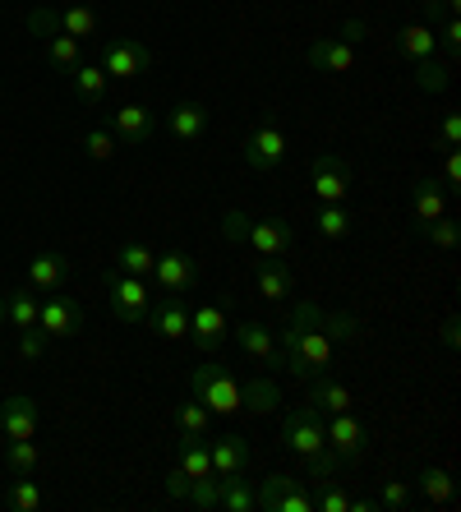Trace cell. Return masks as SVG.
<instances>
[{"mask_svg": "<svg viewBox=\"0 0 461 512\" xmlns=\"http://www.w3.org/2000/svg\"><path fill=\"white\" fill-rule=\"evenodd\" d=\"M314 231L323 240H346L355 231V213L346 203H319V213H314Z\"/></svg>", "mask_w": 461, "mask_h": 512, "instance_id": "obj_26", "label": "cell"}, {"mask_svg": "<svg viewBox=\"0 0 461 512\" xmlns=\"http://www.w3.org/2000/svg\"><path fill=\"white\" fill-rule=\"evenodd\" d=\"M37 314H42V300H37L33 286H19L5 296V323H10L14 333H24V328H37Z\"/></svg>", "mask_w": 461, "mask_h": 512, "instance_id": "obj_23", "label": "cell"}, {"mask_svg": "<svg viewBox=\"0 0 461 512\" xmlns=\"http://www.w3.org/2000/svg\"><path fill=\"white\" fill-rule=\"evenodd\" d=\"M411 503V485L406 480H388L379 494V512H392V508H406Z\"/></svg>", "mask_w": 461, "mask_h": 512, "instance_id": "obj_46", "label": "cell"}, {"mask_svg": "<svg viewBox=\"0 0 461 512\" xmlns=\"http://www.w3.org/2000/svg\"><path fill=\"white\" fill-rule=\"evenodd\" d=\"M162 125L176 143H199L203 134H208V107H203V102H176V107L162 116Z\"/></svg>", "mask_w": 461, "mask_h": 512, "instance_id": "obj_18", "label": "cell"}, {"mask_svg": "<svg viewBox=\"0 0 461 512\" xmlns=\"http://www.w3.org/2000/svg\"><path fill=\"white\" fill-rule=\"evenodd\" d=\"M323 333L332 337V346L337 342H360V337H365V323L355 319V314H328L323 310Z\"/></svg>", "mask_w": 461, "mask_h": 512, "instance_id": "obj_39", "label": "cell"}, {"mask_svg": "<svg viewBox=\"0 0 461 512\" xmlns=\"http://www.w3.org/2000/svg\"><path fill=\"white\" fill-rule=\"evenodd\" d=\"M83 153L93 157V162H111V157L120 153V148H116V134H107L102 125H97V130H88V134H83Z\"/></svg>", "mask_w": 461, "mask_h": 512, "instance_id": "obj_42", "label": "cell"}, {"mask_svg": "<svg viewBox=\"0 0 461 512\" xmlns=\"http://www.w3.org/2000/svg\"><path fill=\"white\" fill-rule=\"evenodd\" d=\"M28 33L33 37L60 33V10H51V5H33V10H28Z\"/></svg>", "mask_w": 461, "mask_h": 512, "instance_id": "obj_43", "label": "cell"}, {"mask_svg": "<svg viewBox=\"0 0 461 512\" xmlns=\"http://www.w3.org/2000/svg\"><path fill=\"white\" fill-rule=\"evenodd\" d=\"M190 388H194V402H203L213 416H236V411H245V393H240L236 374L226 370V365H217V360H208V365H199V370L190 374Z\"/></svg>", "mask_w": 461, "mask_h": 512, "instance_id": "obj_3", "label": "cell"}, {"mask_svg": "<svg viewBox=\"0 0 461 512\" xmlns=\"http://www.w3.org/2000/svg\"><path fill=\"white\" fill-rule=\"evenodd\" d=\"M420 494H425L429 503H452V494H457V480H452L443 466H425V471H420Z\"/></svg>", "mask_w": 461, "mask_h": 512, "instance_id": "obj_34", "label": "cell"}, {"mask_svg": "<svg viewBox=\"0 0 461 512\" xmlns=\"http://www.w3.org/2000/svg\"><path fill=\"white\" fill-rule=\"evenodd\" d=\"M65 273H70L65 254L47 250V254H37V259L28 263V286H33L37 296H51V291H60V286H65Z\"/></svg>", "mask_w": 461, "mask_h": 512, "instance_id": "obj_22", "label": "cell"}, {"mask_svg": "<svg viewBox=\"0 0 461 512\" xmlns=\"http://www.w3.org/2000/svg\"><path fill=\"white\" fill-rule=\"evenodd\" d=\"M254 286H259L263 300L282 305V300H291V291H296V273L286 268V259H268V254H259V259H254Z\"/></svg>", "mask_w": 461, "mask_h": 512, "instance_id": "obj_15", "label": "cell"}, {"mask_svg": "<svg viewBox=\"0 0 461 512\" xmlns=\"http://www.w3.org/2000/svg\"><path fill=\"white\" fill-rule=\"evenodd\" d=\"M208 453H213V471L217 476H245L249 471V439H240V434H222V439L208 443Z\"/></svg>", "mask_w": 461, "mask_h": 512, "instance_id": "obj_20", "label": "cell"}, {"mask_svg": "<svg viewBox=\"0 0 461 512\" xmlns=\"http://www.w3.org/2000/svg\"><path fill=\"white\" fill-rule=\"evenodd\" d=\"M236 346L245 351L249 360H259V365H272V370H282V351H277V333H268V323L259 319H240L231 328Z\"/></svg>", "mask_w": 461, "mask_h": 512, "instance_id": "obj_13", "label": "cell"}, {"mask_svg": "<svg viewBox=\"0 0 461 512\" xmlns=\"http://www.w3.org/2000/svg\"><path fill=\"white\" fill-rule=\"evenodd\" d=\"M415 236L425 240V245H434V250H457V222H452L448 213L434 217V222H415Z\"/></svg>", "mask_w": 461, "mask_h": 512, "instance_id": "obj_32", "label": "cell"}, {"mask_svg": "<svg viewBox=\"0 0 461 512\" xmlns=\"http://www.w3.org/2000/svg\"><path fill=\"white\" fill-rule=\"evenodd\" d=\"M42 453H37L33 439H5V466H10L14 476H33Z\"/></svg>", "mask_w": 461, "mask_h": 512, "instance_id": "obj_33", "label": "cell"}, {"mask_svg": "<svg viewBox=\"0 0 461 512\" xmlns=\"http://www.w3.org/2000/svg\"><path fill=\"white\" fill-rule=\"evenodd\" d=\"M60 33L74 37V42H83V37L102 33V19H97L93 5H65V10H60Z\"/></svg>", "mask_w": 461, "mask_h": 512, "instance_id": "obj_27", "label": "cell"}, {"mask_svg": "<svg viewBox=\"0 0 461 512\" xmlns=\"http://www.w3.org/2000/svg\"><path fill=\"white\" fill-rule=\"evenodd\" d=\"M365 33H369V24H360V19H351V24L342 28V37L351 42V47H355V42H365Z\"/></svg>", "mask_w": 461, "mask_h": 512, "instance_id": "obj_52", "label": "cell"}, {"mask_svg": "<svg viewBox=\"0 0 461 512\" xmlns=\"http://www.w3.org/2000/svg\"><path fill=\"white\" fill-rule=\"evenodd\" d=\"M397 47H402V56L415 65V60L434 56L438 37H434V28H429V24H411V28H402V33H397Z\"/></svg>", "mask_w": 461, "mask_h": 512, "instance_id": "obj_29", "label": "cell"}, {"mask_svg": "<svg viewBox=\"0 0 461 512\" xmlns=\"http://www.w3.org/2000/svg\"><path fill=\"white\" fill-rule=\"evenodd\" d=\"M438 342H443V346H457V319L443 323V333H438Z\"/></svg>", "mask_w": 461, "mask_h": 512, "instance_id": "obj_53", "label": "cell"}, {"mask_svg": "<svg viewBox=\"0 0 461 512\" xmlns=\"http://www.w3.org/2000/svg\"><path fill=\"white\" fill-rule=\"evenodd\" d=\"M47 342H51V337L42 333V328H24V333H19V356H24V360H37L42 351H47Z\"/></svg>", "mask_w": 461, "mask_h": 512, "instance_id": "obj_48", "label": "cell"}, {"mask_svg": "<svg viewBox=\"0 0 461 512\" xmlns=\"http://www.w3.org/2000/svg\"><path fill=\"white\" fill-rule=\"evenodd\" d=\"M434 37H438V47L448 51L452 60L461 56V19H457V14H448V19H443V28H434Z\"/></svg>", "mask_w": 461, "mask_h": 512, "instance_id": "obj_45", "label": "cell"}, {"mask_svg": "<svg viewBox=\"0 0 461 512\" xmlns=\"http://www.w3.org/2000/svg\"><path fill=\"white\" fill-rule=\"evenodd\" d=\"M300 480L296 476H282V471H272L268 480H263L259 489H254V508H263V512H277L282 508V499L286 494H291V489H296Z\"/></svg>", "mask_w": 461, "mask_h": 512, "instance_id": "obj_31", "label": "cell"}, {"mask_svg": "<svg viewBox=\"0 0 461 512\" xmlns=\"http://www.w3.org/2000/svg\"><path fill=\"white\" fill-rule=\"evenodd\" d=\"M323 434H328V448L342 462H360L369 448V425L365 420H355V411H337V416L323 420Z\"/></svg>", "mask_w": 461, "mask_h": 512, "instance_id": "obj_6", "label": "cell"}, {"mask_svg": "<svg viewBox=\"0 0 461 512\" xmlns=\"http://www.w3.org/2000/svg\"><path fill=\"white\" fill-rule=\"evenodd\" d=\"M111 125H116V139L120 143L139 148V143H148L157 134V111H148L143 102H125L120 111H111Z\"/></svg>", "mask_w": 461, "mask_h": 512, "instance_id": "obj_16", "label": "cell"}, {"mask_svg": "<svg viewBox=\"0 0 461 512\" xmlns=\"http://www.w3.org/2000/svg\"><path fill=\"white\" fill-rule=\"evenodd\" d=\"M5 508H14V512H42V508H47V494H42V485H37L33 476H14V485L5 489Z\"/></svg>", "mask_w": 461, "mask_h": 512, "instance_id": "obj_28", "label": "cell"}, {"mask_svg": "<svg viewBox=\"0 0 461 512\" xmlns=\"http://www.w3.org/2000/svg\"><path fill=\"white\" fill-rule=\"evenodd\" d=\"M37 402L33 397H5L0 402V434L5 439H33L37 434Z\"/></svg>", "mask_w": 461, "mask_h": 512, "instance_id": "obj_19", "label": "cell"}, {"mask_svg": "<svg viewBox=\"0 0 461 512\" xmlns=\"http://www.w3.org/2000/svg\"><path fill=\"white\" fill-rule=\"evenodd\" d=\"M346 512H379V499H351Z\"/></svg>", "mask_w": 461, "mask_h": 512, "instance_id": "obj_54", "label": "cell"}, {"mask_svg": "<svg viewBox=\"0 0 461 512\" xmlns=\"http://www.w3.org/2000/svg\"><path fill=\"white\" fill-rule=\"evenodd\" d=\"M305 65L309 70H323V74H351L355 70V47L346 42V37H319V42L305 51Z\"/></svg>", "mask_w": 461, "mask_h": 512, "instance_id": "obj_17", "label": "cell"}, {"mask_svg": "<svg viewBox=\"0 0 461 512\" xmlns=\"http://www.w3.org/2000/svg\"><path fill=\"white\" fill-rule=\"evenodd\" d=\"M0 328H5V296H0Z\"/></svg>", "mask_w": 461, "mask_h": 512, "instance_id": "obj_55", "label": "cell"}, {"mask_svg": "<svg viewBox=\"0 0 461 512\" xmlns=\"http://www.w3.org/2000/svg\"><path fill=\"white\" fill-rule=\"evenodd\" d=\"M240 393H245V411H254V416H268L272 406H282V393H277L268 379H254L249 388L240 383Z\"/></svg>", "mask_w": 461, "mask_h": 512, "instance_id": "obj_37", "label": "cell"}, {"mask_svg": "<svg viewBox=\"0 0 461 512\" xmlns=\"http://www.w3.org/2000/svg\"><path fill=\"white\" fill-rule=\"evenodd\" d=\"M277 351H282V370H291L305 383L332 365V337L323 333V310L314 300H291Z\"/></svg>", "mask_w": 461, "mask_h": 512, "instance_id": "obj_1", "label": "cell"}, {"mask_svg": "<svg viewBox=\"0 0 461 512\" xmlns=\"http://www.w3.org/2000/svg\"><path fill=\"white\" fill-rule=\"evenodd\" d=\"M107 300H111V314H116L120 323H134V328H139L148 305H153V291H148L143 277H130L116 268V273H107Z\"/></svg>", "mask_w": 461, "mask_h": 512, "instance_id": "obj_4", "label": "cell"}, {"mask_svg": "<svg viewBox=\"0 0 461 512\" xmlns=\"http://www.w3.org/2000/svg\"><path fill=\"white\" fill-rule=\"evenodd\" d=\"M457 143H461V116L448 111V116H443V148H457Z\"/></svg>", "mask_w": 461, "mask_h": 512, "instance_id": "obj_51", "label": "cell"}, {"mask_svg": "<svg viewBox=\"0 0 461 512\" xmlns=\"http://www.w3.org/2000/svg\"><path fill=\"white\" fill-rule=\"evenodd\" d=\"M176 429L180 434H208V429H213V411H208V406L203 402H185V406H176Z\"/></svg>", "mask_w": 461, "mask_h": 512, "instance_id": "obj_38", "label": "cell"}, {"mask_svg": "<svg viewBox=\"0 0 461 512\" xmlns=\"http://www.w3.org/2000/svg\"><path fill=\"white\" fill-rule=\"evenodd\" d=\"M217 508L226 512H254V489H249L245 476H222V503Z\"/></svg>", "mask_w": 461, "mask_h": 512, "instance_id": "obj_36", "label": "cell"}, {"mask_svg": "<svg viewBox=\"0 0 461 512\" xmlns=\"http://www.w3.org/2000/svg\"><path fill=\"white\" fill-rule=\"evenodd\" d=\"M153 263H157V254L148 245H139V240H125L116 250V268L130 277H153Z\"/></svg>", "mask_w": 461, "mask_h": 512, "instance_id": "obj_30", "label": "cell"}, {"mask_svg": "<svg viewBox=\"0 0 461 512\" xmlns=\"http://www.w3.org/2000/svg\"><path fill=\"white\" fill-rule=\"evenodd\" d=\"M143 328L157 337H166V342H176V337H190V305H185V296H157L153 305H148V314H143Z\"/></svg>", "mask_w": 461, "mask_h": 512, "instance_id": "obj_10", "label": "cell"}, {"mask_svg": "<svg viewBox=\"0 0 461 512\" xmlns=\"http://www.w3.org/2000/svg\"><path fill=\"white\" fill-rule=\"evenodd\" d=\"M448 84H452V70H448V65H438L434 56L415 60V88H420V93H443Z\"/></svg>", "mask_w": 461, "mask_h": 512, "instance_id": "obj_35", "label": "cell"}, {"mask_svg": "<svg viewBox=\"0 0 461 512\" xmlns=\"http://www.w3.org/2000/svg\"><path fill=\"white\" fill-rule=\"evenodd\" d=\"M309 176H314V199L319 203H346L351 194V167H346L337 153H319L309 162Z\"/></svg>", "mask_w": 461, "mask_h": 512, "instance_id": "obj_11", "label": "cell"}, {"mask_svg": "<svg viewBox=\"0 0 461 512\" xmlns=\"http://www.w3.org/2000/svg\"><path fill=\"white\" fill-rule=\"evenodd\" d=\"M226 337H231V323H226V300H208V305L190 310V342L199 346L203 356H213Z\"/></svg>", "mask_w": 461, "mask_h": 512, "instance_id": "obj_12", "label": "cell"}, {"mask_svg": "<svg viewBox=\"0 0 461 512\" xmlns=\"http://www.w3.org/2000/svg\"><path fill=\"white\" fill-rule=\"evenodd\" d=\"M309 406H319L323 416H337V411H355V393L346 383L328 379V370L309 379Z\"/></svg>", "mask_w": 461, "mask_h": 512, "instance_id": "obj_21", "label": "cell"}, {"mask_svg": "<svg viewBox=\"0 0 461 512\" xmlns=\"http://www.w3.org/2000/svg\"><path fill=\"white\" fill-rule=\"evenodd\" d=\"M314 508H323V512H346V508H351V494H346L342 485H328V489H319V494H314Z\"/></svg>", "mask_w": 461, "mask_h": 512, "instance_id": "obj_47", "label": "cell"}, {"mask_svg": "<svg viewBox=\"0 0 461 512\" xmlns=\"http://www.w3.org/2000/svg\"><path fill=\"white\" fill-rule=\"evenodd\" d=\"M222 231L226 240H240V245H249L254 254H268V259H282L291 245H296V231L286 227L282 217H263V222H249L245 213H231L222 217Z\"/></svg>", "mask_w": 461, "mask_h": 512, "instance_id": "obj_2", "label": "cell"}, {"mask_svg": "<svg viewBox=\"0 0 461 512\" xmlns=\"http://www.w3.org/2000/svg\"><path fill=\"white\" fill-rule=\"evenodd\" d=\"M282 439H286V448H291V453H300V457L323 453V448H328V434H323V411H319V406H309V402L296 406V411H286Z\"/></svg>", "mask_w": 461, "mask_h": 512, "instance_id": "obj_5", "label": "cell"}, {"mask_svg": "<svg viewBox=\"0 0 461 512\" xmlns=\"http://www.w3.org/2000/svg\"><path fill=\"white\" fill-rule=\"evenodd\" d=\"M153 282L166 296H190L194 286H199V263L185 250H166V254H157V263H153Z\"/></svg>", "mask_w": 461, "mask_h": 512, "instance_id": "obj_7", "label": "cell"}, {"mask_svg": "<svg viewBox=\"0 0 461 512\" xmlns=\"http://www.w3.org/2000/svg\"><path fill=\"white\" fill-rule=\"evenodd\" d=\"M240 157H245V167L259 171V176H263V171H272L286 157V130L277 125V120H263L259 130H249L245 153H240Z\"/></svg>", "mask_w": 461, "mask_h": 512, "instance_id": "obj_8", "label": "cell"}, {"mask_svg": "<svg viewBox=\"0 0 461 512\" xmlns=\"http://www.w3.org/2000/svg\"><path fill=\"white\" fill-rule=\"evenodd\" d=\"M185 503H194L199 512H213L217 503H222V480H213V476L190 480V499H185Z\"/></svg>", "mask_w": 461, "mask_h": 512, "instance_id": "obj_41", "label": "cell"}, {"mask_svg": "<svg viewBox=\"0 0 461 512\" xmlns=\"http://www.w3.org/2000/svg\"><path fill=\"white\" fill-rule=\"evenodd\" d=\"M47 60L56 65L60 74H70L74 65H79V42H74V37H65V33H51L47 37Z\"/></svg>", "mask_w": 461, "mask_h": 512, "instance_id": "obj_40", "label": "cell"}, {"mask_svg": "<svg viewBox=\"0 0 461 512\" xmlns=\"http://www.w3.org/2000/svg\"><path fill=\"white\" fill-rule=\"evenodd\" d=\"M70 79H74V97H79L83 107H102V97H107V70H102V65H74L70 70Z\"/></svg>", "mask_w": 461, "mask_h": 512, "instance_id": "obj_24", "label": "cell"}, {"mask_svg": "<svg viewBox=\"0 0 461 512\" xmlns=\"http://www.w3.org/2000/svg\"><path fill=\"white\" fill-rule=\"evenodd\" d=\"M443 190L448 194L461 190V153L457 148H448V157H443Z\"/></svg>", "mask_w": 461, "mask_h": 512, "instance_id": "obj_49", "label": "cell"}, {"mask_svg": "<svg viewBox=\"0 0 461 512\" xmlns=\"http://www.w3.org/2000/svg\"><path fill=\"white\" fill-rule=\"evenodd\" d=\"M166 499H176V503L190 499V476L180 466H171V476H166Z\"/></svg>", "mask_w": 461, "mask_h": 512, "instance_id": "obj_50", "label": "cell"}, {"mask_svg": "<svg viewBox=\"0 0 461 512\" xmlns=\"http://www.w3.org/2000/svg\"><path fill=\"white\" fill-rule=\"evenodd\" d=\"M411 208H415V222H434V217L448 213V190H443V180H434V176L420 180L411 194Z\"/></svg>", "mask_w": 461, "mask_h": 512, "instance_id": "obj_25", "label": "cell"}, {"mask_svg": "<svg viewBox=\"0 0 461 512\" xmlns=\"http://www.w3.org/2000/svg\"><path fill=\"white\" fill-rule=\"evenodd\" d=\"M153 65V51L143 47L139 37H111L107 47H102V70L107 79H134Z\"/></svg>", "mask_w": 461, "mask_h": 512, "instance_id": "obj_9", "label": "cell"}, {"mask_svg": "<svg viewBox=\"0 0 461 512\" xmlns=\"http://www.w3.org/2000/svg\"><path fill=\"white\" fill-rule=\"evenodd\" d=\"M305 466H309V476H314V480H319V485H323V480H332V476H337V471H342V457H337V453H332V448H323V453H314V457H305Z\"/></svg>", "mask_w": 461, "mask_h": 512, "instance_id": "obj_44", "label": "cell"}, {"mask_svg": "<svg viewBox=\"0 0 461 512\" xmlns=\"http://www.w3.org/2000/svg\"><path fill=\"white\" fill-rule=\"evenodd\" d=\"M37 328L47 337H74V333H83V310L74 305L70 296H42V314H37Z\"/></svg>", "mask_w": 461, "mask_h": 512, "instance_id": "obj_14", "label": "cell"}]
</instances>
